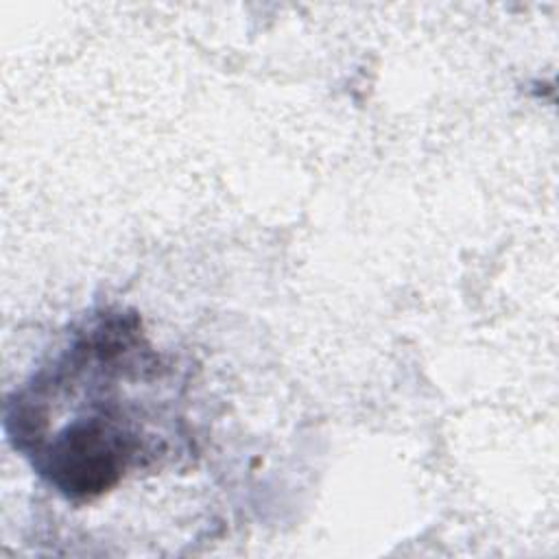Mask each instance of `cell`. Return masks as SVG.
Wrapping results in <instances>:
<instances>
[{
    "mask_svg": "<svg viewBox=\"0 0 559 559\" xmlns=\"http://www.w3.org/2000/svg\"><path fill=\"white\" fill-rule=\"evenodd\" d=\"M131 454V435L111 419H76L52 439L41 469L66 496L94 498L116 485Z\"/></svg>",
    "mask_w": 559,
    "mask_h": 559,
    "instance_id": "cell-1",
    "label": "cell"
}]
</instances>
